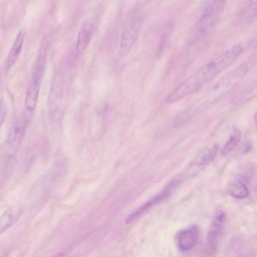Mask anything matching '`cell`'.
<instances>
[{"instance_id":"8fae6325","label":"cell","mask_w":257,"mask_h":257,"mask_svg":"<svg viewBox=\"0 0 257 257\" xmlns=\"http://www.w3.org/2000/svg\"><path fill=\"white\" fill-rule=\"evenodd\" d=\"M96 24V20L93 18L87 19L82 24L78 32L76 43V51L78 54H82L87 48Z\"/></svg>"},{"instance_id":"277c9868","label":"cell","mask_w":257,"mask_h":257,"mask_svg":"<svg viewBox=\"0 0 257 257\" xmlns=\"http://www.w3.org/2000/svg\"><path fill=\"white\" fill-rule=\"evenodd\" d=\"M42 78L31 75L24 101L23 114L29 122L34 113L39 96Z\"/></svg>"},{"instance_id":"7a4b0ae2","label":"cell","mask_w":257,"mask_h":257,"mask_svg":"<svg viewBox=\"0 0 257 257\" xmlns=\"http://www.w3.org/2000/svg\"><path fill=\"white\" fill-rule=\"evenodd\" d=\"M246 64H241L233 69L213 84L206 95L208 103L213 102L235 87L248 71Z\"/></svg>"},{"instance_id":"52a82bcc","label":"cell","mask_w":257,"mask_h":257,"mask_svg":"<svg viewBox=\"0 0 257 257\" xmlns=\"http://www.w3.org/2000/svg\"><path fill=\"white\" fill-rule=\"evenodd\" d=\"M199 237V227L196 225H192L177 233L176 236L177 246L182 251H188L196 245Z\"/></svg>"},{"instance_id":"9c48e42d","label":"cell","mask_w":257,"mask_h":257,"mask_svg":"<svg viewBox=\"0 0 257 257\" xmlns=\"http://www.w3.org/2000/svg\"><path fill=\"white\" fill-rule=\"evenodd\" d=\"M63 93V78L58 72L54 78L48 97V107L50 114L53 115L58 111L62 103Z\"/></svg>"},{"instance_id":"30bf717a","label":"cell","mask_w":257,"mask_h":257,"mask_svg":"<svg viewBox=\"0 0 257 257\" xmlns=\"http://www.w3.org/2000/svg\"><path fill=\"white\" fill-rule=\"evenodd\" d=\"M179 184V183L178 181H173L170 183L161 192L148 201L135 212L130 215L126 220V222L128 223L131 222L151 207L166 199L171 195Z\"/></svg>"},{"instance_id":"3957f363","label":"cell","mask_w":257,"mask_h":257,"mask_svg":"<svg viewBox=\"0 0 257 257\" xmlns=\"http://www.w3.org/2000/svg\"><path fill=\"white\" fill-rule=\"evenodd\" d=\"M29 123L23 114L17 117L13 122L3 148V155L7 159H12L19 150Z\"/></svg>"},{"instance_id":"5b68a950","label":"cell","mask_w":257,"mask_h":257,"mask_svg":"<svg viewBox=\"0 0 257 257\" xmlns=\"http://www.w3.org/2000/svg\"><path fill=\"white\" fill-rule=\"evenodd\" d=\"M224 0H213L201 16L198 26L204 31L212 28L219 19L223 10Z\"/></svg>"},{"instance_id":"7c38bea8","label":"cell","mask_w":257,"mask_h":257,"mask_svg":"<svg viewBox=\"0 0 257 257\" xmlns=\"http://www.w3.org/2000/svg\"><path fill=\"white\" fill-rule=\"evenodd\" d=\"M25 39L24 32L21 31L17 35L6 59L5 66L7 70L16 63L23 47Z\"/></svg>"},{"instance_id":"8992f818","label":"cell","mask_w":257,"mask_h":257,"mask_svg":"<svg viewBox=\"0 0 257 257\" xmlns=\"http://www.w3.org/2000/svg\"><path fill=\"white\" fill-rule=\"evenodd\" d=\"M225 218V214L223 211H217L215 213L209 228L207 235V242L208 248L212 253L214 252L217 248L223 229Z\"/></svg>"},{"instance_id":"e0dca14e","label":"cell","mask_w":257,"mask_h":257,"mask_svg":"<svg viewBox=\"0 0 257 257\" xmlns=\"http://www.w3.org/2000/svg\"><path fill=\"white\" fill-rule=\"evenodd\" d=\"M8 112V106L4 99L0 100V129L6 117Z\"/></svg>"},{"instance_id":"ba28073f","label":"cell","mask_w":257,"mask_h":257,"mask_svg":"<svg viewBox=\"0 0 257 257\" xmlns=\"http://www.w3.org/2000/svg\"><path fill=\"white\" fill-rule=\"evenodd\" d=\"M139 30V22L131 20L124 28L121 36L118 53L124 57L131 51L137 38Z\"/></svg>"},{"instance_id":"6da1fadb","label":"cell","mask_w":257,"mask_h":257,"mask_svg":"<svg viewBox=\"0 0 257 257\" xmlns=\"http://www.w3.org/2000/svg\"><path fill=\"white\" fill-rule=\"evenodd\" d=\"M242 52L243 48L239 44L227 50L179 85L168 96L167 102L178 101L199 90L231 65Z\"/></svg>"},{"instance_id":"5bb4252c","label":"cell","mask_w":257,"mask_h":257,"mask_svg":"<svg viewBox=\"0 0 257 257\" xmlns=\"http://www.w3.org/2000/svg\"><path fill=\"white\" fill-rule=\"evenodd\" d=\"M228 191L231 196L238 199L246 198L249 193L246 185L240 180H235L231 183L229 185Z\"/></svg>"},{"instance_id":"9a60e30c","label":"cell","mask_w":257,"mask_h":257,"mask_svg":"<svg viewBox=\"0 0 257 257\" xmlns=\"http://www.w3.org/2000/svg\"><path fill=\"white\" fill-rule=\"evenodd\" d=\"M241 136V132L237 128L235 129L221 150L222 156L229 155L238 144Z\"/></svg>"},{"instance_id":"2e32d148","label":"cell","mask_w":257,"mask_h":257,"mask_svg":"<svg viewBox=\"0 0 257 257\" xmlns=\"http://www.w3.org/2000/svg\"><path fill=\"white\" fill-rule=\"evenodd\" d=\"M219 146L217 144L213 145L202 156L199 161V165L205 166L211 163L215 158Z\"/></svg>"},{"instance_id":"4fadbf2b","label":"cell","mask_w":257,"mask_h":257,"mask_svg":"<svg viewBox=\"0 0 257 257\" xmlns=\"http://www.w3.org/2000/svg\"><path fill=\"white\" fill-rule=\"evenodd\" d=\"M21 211L16 208L7 210L0 216V234L12 226L19 220Z\"/></svg>"}]
</instances>
